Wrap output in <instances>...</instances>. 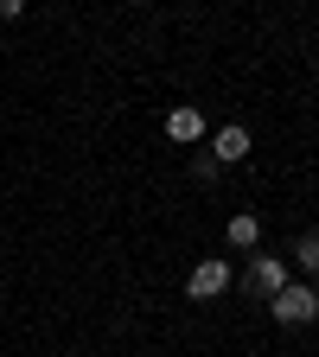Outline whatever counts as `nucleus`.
Here are the masks:
<instances>
[{
	"label": "nucleus",
	"instance_id": "nucleus-1",
	"mask_svg": "<svg viewBox=\"0 0 319 357\" xmlns=\"http://www.w3.org/2000/svg\"><path fill=\"white\" fill-rule=\"evenodd\" d=\"M268 319L275 326H313L319 319V287L313 281H288L275 300H268Z\"/></svg>",
	"mask_w": 319,
	"mask_h": 357
},
{
	"label": "nucleus",
	"instance_id": "nucleus-2",
	"mask_svg": "<svg viewBox=\"0 0 319 357\" xmlns=\"http://www.w3.org/2000/svg\"><path fill=\"white\" fill-rule=\"evenodd\" d=\"M288 281H294V268H288L281 255H255V261L243 268V294H255V300H275Z\"/></svg>",
	"mask_w": 319,
	"mask_h": 357
},
{
	"label": "nucleus",
	"instance_id": "nucleus-3",
	"mask_svg": "<svg viewBox=\"0 0 319 357\" xmlns=\"http://www.w3.org/2000/svg\"><path fill=\"white\" fill-rule=\"evenodd\" d=\"M186 294H192V300H217V294H230V261H223V255H205V261L192 268Z\"/></svg>",
	"mask_w": 319,
	"mask_h": 357
},
{
	"label": "nucleus",
	"instance_id": "nucleus-4",
	"mask_svg": "<svg viewBox=\"0 0 319 357\" xmlns=\"http://www.w3.org/2000/svg\"><path fill=\"white\" fill-rule=\"evenodd\" d=\"M211 160H217V166H237V160H249V128H243V121L217 128V141H211Z\"/></svg>",
	"mask_w": 319,
	"mask_h": 357
},
{
	"label": "nucleus",
	"instance_id": "nucleus-5",
	"mask_svg": "<svg viewBox=\"0 0 319 357\" xmlns=\"http://www.w3.org/2000/svg\"><path fill=\"white\" fill-rule=\"evenodd\" d=\"M166 134H172L179 147H198V141H205V115H198L192 102H179V109L166 115Z\"/></svg>",
	"mask_w": 319,
	"mask_h": 357
},
{
	"label": "nucleus",
	"instance_id": "nucleus-6",
	"mask_svg": "<svg viewBox=\"0 0 319 357\" xmlns=\"http://www.w3.org/2000/svg\"><path fill=\"white\" fill-rule=\"evenodd\" d=\"M223 236H230V249H255L262 243V217L255 211H237L230 223H223Z\"/></svg>",
	"mask_w": 319,
	"mask_h": 357
},
{
	"label": "nucleus",
	"instance_id": "nucleus-7",
	"mask_svg": "<svg viewBox=\"0 0 319 357\" xmlns=\"http://www.w3.org/2000/svg\"><path fill=\"white\" fill-rule=\"evenodd\" d=\"M294 268H300V275L319 287V230H306V236L294 243Z\"/></svg>",
	"mask_w": 319,
	"mask_h": 357
},
{
	"label": "nucleus",
	"instance_id": "nucleus-8",
	"mask_svg": "<svg viewBox=\"0 0 319 357\" xmlns=\"http://www.w3.org/2000/svg\"><path fill=\"white\" fill-rule=\"evenodd\" d=\"M186 166H192V185H217V172H223V166H217L211 153H198V147H192V160H186Z\"/></svg>",
	"mask_w": 319,
	"mask_h": 357
},
{
	"label": "nucleus",
	"instance_id": "nucleus-9",
	"mask_svg": "<svg viewBox=\"0 0 319 357\" xmlns=\"http://www.w3.org/2000/svg\"><path fill=\"white\" fill-rule=\"evenodd\" d=\"M26 13V0H0V20H20Z\"/></svg>",
	"mask_w": 319,
	"mask_h": 357
}]
</instances>
